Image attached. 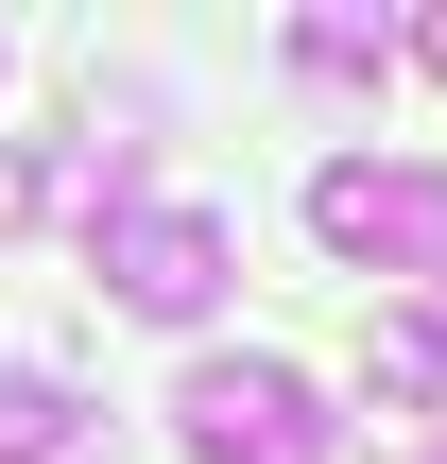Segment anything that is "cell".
<instances>
[{"label":"cell","mask_w":447,"mask_h":464,"mask_svg":"<svg viewBox=\"0 0 447 464\" xmlns=\"http://www.w3.org/2000/svg\"><path fill=\"white\" fill-rule=\"evenodd\" d=\"M310 241L362 276H431L447 258V155H327L310 172Z\"/></svg>","instance_id":"cell-1"},{"label":"cell","mask_w":447,"mask_h":464,"mask_svg":"<svg viewBox=\"0 0 447 464\" xmlns=\"http://www.w3.org/2000/svg\"><path fill=\"white\" fill-rule=\"evenodd\" d=\"M172 430H189V464H327V396L293 379V362H189V396H172Z\"/></svg>","instance_id":"cell-2"},{"label":"cell","mask_w":447,"mask_h":464,"mask_svg":"<svg viewBox=\"0 0 447 464\" xmlns=\"http://www.w3.org/2000/svg\"><path fill=\"white\" fill-rule=\"evenodd\" d=\"M86 276H103L138 327H207V310H224V224H207V207H121V224L86 241Z\"/></svg>","instance_id":"cell-3"},{"label":"cell","mask_w":447,"mask_h":464,"mask_svg":"<svg viewBox=\"0 0 447 464\" xmlns=\"http://www.w3.org/2000/svg\"><path fill=\"white\" fill-rule=\"evenodd\" d=\"M0 464H121V430H103L69 379H34V362H17V379H0Z\"/></svg>","instance_id":"cell-4"},{"label":"cell","mask_w":447,"mask_h":464,"mask_svg":"<svg viewBox=\"0 0 447 464\" xmlns=\"http://www.w3.org/2000/svg\"><path fill=\"white\" fill-rule=\"evenodd\" d=\"M362 396H447V327L431 310H379L362 327Z\"/></svg>","instance_id":"cell-5"},{"label":"cell","mask_w":447,"mask_h":464,"mask_svg":"<svg viewBox=\"0 0 447 464\" xmlns=\"http://www.w3.org/2000/svg\"><path fill=\"white\" fill-rule=\"evenodd\" d=\"M379 52H396V34H379L362 0H310V17H293V69H310V86H362Z\"/></svg>","instance_id":"cell-6"},{"label":"cell","mask_w":447,"mask_h":464,"mask_svg":"<svg viewBox=\"0 0 447 464\" xmlns=\"http://www.w3.org/2000/svg\"><path fill=\"white\" fill-rule=\"evenodd\" d=\"M17 224H34V155L0 138V241H17Z\"/></svg>","instance_id":"cell-7"},{"label":"cell","mask_w":447,"mask_h":464,"mask_svg":"<svg viewBox=\"0 0 447 464\" xmlns=\"http://www.w3.org/2000/svg\"><path fill=\"white\" fill-rule=\"evenodd\" d=\"M413 69H447V17H413Z\"/></svg>","instance_id":"cell-8"},{"label":"cell","mask_w":447,"mask_h":464,"mask_svg":"<svg viewBox=\"0 0 447 464\" xmlns=\"http://www.w3.org/2000/svg\"><path fill=\"white\" fill-rule=\"evenodd\" d=\"M413 293H431V327H447V258H431V276H413Z\"/></svg>","instance_id":"cell-9"}]
</instances>
